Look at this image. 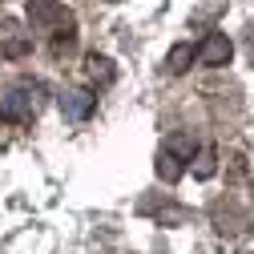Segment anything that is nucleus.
<instances>
[{"instance_id": "nucleus-1", "label": "nucleus", "mask_w": 254, "mask_h": 254, "mask_svg": "<svg viewBox=\"0 0 254 254\" xmlns=\"http://www.w3.org/2000/svg\"><path fill=\"white\" fill-rule=\"evenodd\" d=\"M28 20L41 33H65V37H73V24H77L61 0H28Z\"/></svg>"}, {"instance_id": "nucleus-2", "label": "nucleus", "mask_w": 254, "mask_h": 254, "mask_svg": "<svg viewBox=\"0 0 254 254\" xmlns=\"http://www.w3.org/2000/svg\"><path fill=\"white\" fill-rule=\"evenodd\" d=\"M33 93H41L37 85H12L0 93V121H12V125H24V121H33L37 117V97Z\"/></svg>"}, {"instance_id": "nucleus-3", "label": "nucleus", "mask_w": 254, "mask_h": 254, "mask_svg": "<svg viewBox=\"0 0 254 254\" xmlns=\"http://www.w3.org/2000/svg\"><path fill=\"white\" fill-rule=\"evenodd\" d=\"M230 57H234V45H230L226 33H210V37L202 41V49H198V61H202V65H210V69L230 65Z\"/></svg>"}, {"instance_id": "nucleus-4", "label": "nucleus", "mask_w": 254, "mask_h": 254, "mask_svg": "<svg viewBox=\"0 0 254 254\" xmlns=\"http://www.w3.org/2000/svg\"><path fill=\"white\" fill-rule=\"evenodd\" d=\"M93 109H97V97H93L89 89H65L61 93V113L69 121H85Z\"/></svg>"}, {"instance_id": "nucleus-5", "label": "nucleus", "mask_w": 254, "mask_h": 254, "mask_svg": "<svg viewBox=\"0 0 254 254\" xmlns=\"http://www.w3.org/2000/svg\"><path fill=\"white\" fill-rule=\"evenodd\" d=\"M194 57H198V49H194V45H174V49H170V57H166V73L182 77L190 65H194Z\"/></svg>"}, {"instance_id": "nucleus-6", "label": "nucleus", "mask_w": 254, "mask_h": 254, "mask_svg": "<svg viewBox=\"0 0 254 254\" xmlns=\"http://www.w3.org/2000/svg\"><path fill=\"white\" fill-rule=\"evenodd\" d=\"M166 149L178 157V162H194V153H198V141L190 137V133H174V137L166 141Z\"/></svg>"}, {"instance_id": "nucleus-7", "label": "nucleus", "mask_w": 254, "mask_h": 254, "mask_svg": "<svg viewBox=\"0 0 254 254\" xmlns=\"http://www.w3.org/2000/svg\"><path fill=\"white\" fill-rule=\"evenodd\" d=\"M182 170H186V166L178 162L170 149H162V153H157V178H162V182H170V186H174V182L182 178Z\"/></svg>"}, {"instance_id": "nucleus-8", "label": "nucleus", "mask_w": 254, "mask_h": 254, "mask_svg": "<svg viewBox=\"0 0 254 254\" xmlns=\"http://www.w3.org/2000/svg\"><path fill=\"white\" fill-rule=\"evenodd\" d=\"M89 77L101 81V85H109L113 81V61L109 57H89Z\"/></svg>"}, {"instance_id": "nucleus-9", "label": "nucleus", "mask_w": 254, "mask_h": 254, "mask_svg": "<svg viewBox=\"0 0 254 254\" xmlns=\"http://www.w3.org/2000/svg\"><path fill=\"white\" fill-rule=\"evenodd\" d=\"M214 170H218L214 149H202V153H198V166H194V178H198V182H206V178H214Z\"/></svg>"}, {"instance_id": "nucleus-10", "label": "nucleus", "mask_w": 254, "mask_h": 254, "mask_svg": "<svg viewBox=\"0 0 254 254\" xmlns=\"http://www.w3.org/2000/svg\"><path fill=\"white\" fill-rule=\"evenodd\" d=\"M246 49H250V57H254V28H250V37H246Z\"/></svg>"}, {"instance_id": "nucleus-11", "label": "nucleus", "mask_w": 254, "mask_h": 254, "mask_svg": "<svg viewBox=\"0 0 254 254\" xmlns=\"http://www.w3.org/2000/svg\"><path fill=\"white\" fill-rule=\"evenodd\" d=\"M109 4H117V0H109Z\"/></svg>"}]
</instances>
